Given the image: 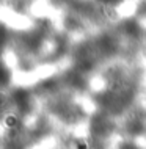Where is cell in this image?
<instances>
[{
    "label": "cell",
    "mask_w": 146,
    "mask_h": 149,
    "mask_svg": "<svg viewBox=\"0 0 146 149\" xmlns=\"http://www.w3.org/2000/svg\"><path fill=\"white\" fill-rule=\"evenodd\" d=\"M99 3H102V5H110V6H113V5H118V3H121L123 0H97Z\"/></svg>",
    "instance_id": "cell-2"
},
{
    "label": "cell",
    "mask_w": 146,
    "mask_h": 149,
    "mask_svg": "<svg viewBox=\"0 0 146 149\" xmlns=\"http://www.w3.org/2000/svg\"><path fill=\"white\" fill-rule=\"evenodd\" d=\"M8 82H10V71H8L6 68L0 63V88H3L5 85H8Z\"/></svg>",
    "instance_id": "cell-1"
}]
</instances>
